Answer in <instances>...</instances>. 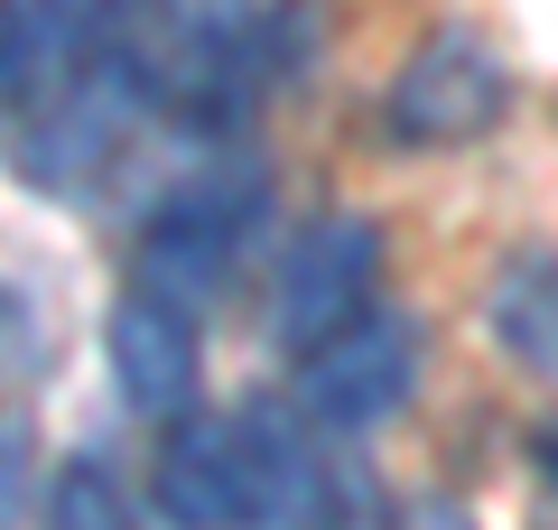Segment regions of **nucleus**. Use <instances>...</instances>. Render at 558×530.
I'll return each instance as SVG.
<instances>
[{"label": "nucleus", "mask_w": 558, "mask_h": 530, "mask_svg": "<svg viewBox=\"0 0 558 530\" xmlns=\"http://www.w3.org/2000/svg\"><path fill=\"white\" fill-rule=\"evenodd\" d=\"M149 503L168 530H270V521H307L336 503V474L289 437L279 410H223V419H186L159 447Z\"/></svg>", "instance_id": "nucleus-1"}, {"label": "nucleus", "mask_w": 558, "mask_h": 530, "mask_svg": "<svg viewBox=\"0 0 558 530\" xmlns=\"http://www.w3.org/2000/svg\"><path fill=\"white\" fill-rule=\"evenodd\" d=\"M260 215H270L260 158H215V168H196L186 186H168V196L149 205V224H140V242H131V279L159 289V298H178V308H196V298H215L223 279L242 270Z\"/></svg>", "instance_id": "nucleus-2"}, {"label": "nucleus", "mask_w": 558, "mask_h": 530, "mask_svg": "<svg viewBox=\"0 0 558 530\" xmlns=\"http://www.w3.org/2000/svg\"><path fill=\"white\" fill-rule=\"evenodd\" d=\"M502 103H512L502 57H494L484 38H465V28H438L428 47L400 57L391 94H381V131L410 140V149H457V140L494 131Z\"/></svg>", "instance_id": "nucleus-3"}, {"label": "nucleus", "mask_w": 558, "mask_h": 530, "mask_svg": "<svg viewBox=\"0 0 558 530\" xmlns=\"http://www.w3.org/2000/svg\"><path fill=\"white\" fill-rule=\"evenodd\" d=\"M418 382V326L391 308H363L354 326H336L317 353H299V410L317 419L326 437L381 429V419L410 400Z\"/></svg>", "instance_id": "nucleus-4"}, {"label": "nucleus", "mask_w": 558, "mask_h": 530, "mask_svg": "<svg viewBox=\"0 0 558 530\" xmlns=\"http://www.w3.org/2000/svg\"><path fill=\"white\" fill-rule=\"evenodd\" d=\"M373 279H381V233L363 215H326L289 242L279 261V289H270V345L279 353H317L336 326H354L373 308Z\"/></svg>", "instance_id": "nucleus-5"}, {"label": "nucleus", "mask_w": 558, "mask_h": 530, "mask_svg": "<svg viewBox=\"0 0 558 530\" xmlns=\"http://www.w3.org/2000/svg\"><path fill=\"white\" fill-rule=\"evenodd\" d=\"M112 38H121V0H10L0 10V94H10V112H38L47 94H65Z\"/></svg>", "instance_id": "nucleus-6"}, {"label": "nucleus", "mask_w": 558, "mask_h": 530, "mask_svg": "<svg viewBox=\"0 0 558 530\" xmlns=\"http://www.w3.org/2000/svg\"><path fill=\"white\" fill-rule=\"evenodd\" d=\"M102 353H112V392H121V410H140V419H178L186 400H196L205 335H196V308H178V298L131 289V298L112 308Z\"/></svg>", "instance_id": "nucleus-7"}, {"label": "nucleus", "mask_w": 558, "mask_h": 530, "mask_svg": "<svg viewBox=\"0 0 558 530\" xmlns=\"http://www.w3.org/2000/svg\"><path fill=\"white\" fill-rule=\"evenodd\" d=\"M484 316H494V345L512 363L558 382V252H512L484 289Z\"/></svg>", "instance_id": "nucleus-8"}, {"label": "nucleus", "mask_w": 558, "mask_h": 530, "mask_svg": "<svg viewBox=\"0 0 558 530\" xmlns=\"http://www.w3.org/2000/svg\"><path fill=\"white\" fill-rule=\"evenodd\" d=\"M57 530H121V484L102 466H65L57 474Z\"/></svg>", "instance_id": "nucleus-9"}, {"label": "nucleus", "mask_w": 558, "mask_h": 530, "mask_svg": "<svg viewBox=\"0 0 558 530\" xmlns=\"http://www.w3.org/2000/svg\"><path fill=\"white\" fill-rule=\"evenodd\" d=\"M410 530H465V511H457V503H418Z\"/></svg>", "instance_id": "nucleus-10"}, {"label": "nucleus", "mask_w": 558, "mask_h": 530, "mask_svg": "<svg viewBox=\"0 0 558 530\" xmlns=\"http://www.w3.org/2000/svg\"><path fill=\"white\" fill-rule=\"evenodd\" d=\"M539 474H549V484H558V419H549V429H539Z\"/></svg>", "instance_id": "nucleus-11"}]
</instances>
